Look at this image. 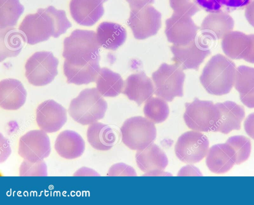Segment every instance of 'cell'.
Listing matches in <instances>:
<instances>
[{"instance_id":"44dd1931","label":"cell","mask_w":254,"mask_h":205,"mask_svg":"<svg viewBox=\"0 0 254 205\" xmlns=\"http://www.w3.org/2000/svg\"><path fill=\"white\" fill-rule=\"evenodd\" d=\"M27 92L22 83L13 78L0 82V106L6 110H16L25 103Z\"/></svg>"},{"instance_id":"4316f807","label":"cell","mask_w":254,"mask_h":205,"mask_svg":"<svg viewBox=\"0 0 254 205\" xmlns=\"http://www.w3.org/2000/svg\"><path fill=\"white\" fill-rule=\"evenodd\" d=\"M96 88L104 97H116L122 92L125 82L121 76L107 68L100 69L96 80Z\"/></svg>"},{"instance_id":"8d00e7d4","label":"cell","mask_w":254,"mask_h":205,"mask_svg":"<svg viewBox=\"0 0 254 205\" xmlns=\"http://www.w3.org/2000/svg\"><path fill=\"white\" fill-rule=\"evenodd\" d=\"M109 176H136L137 174L131 166L124 163H119L110 167L108 173Z\"/></svg>"},{"instance_id":"e575fe53","label":"cell","mask_w":254,"mask_h":205,"mask_svg":"<svg viewBox=\"0 0 254 205\" xmlns=\"http://www.w3.org/2000/svg\"><path fill=\"white\" fill-rule=\"evenodd\" d=\"M173 13L191 17L200 10V8L192 0H169Z\"/></svg>"},{"instance_id":"e0dca14e","label":"cell","mask_w":254,"mask_h":205,"mask_svg":"<svg viewBox=\"0 0 254 205\" xmlns=\"http://www.w3.org/2000/svg\"><path fill=\"white\" fill-rule=\"evenodd\" d=\"M103 2L102 0H71L70 14L78 24L92 26L104 14Z\"/></svg>"},{"instance_id":"4fadbf2b","label":"cell","mask_w":254,"mask_h":205,"mask_svg":"<svg viewBox=\"0 0 254 205\" xmlns=\"http://www.w3.org/2000/svg\"><path fill=\"white\" fill-rule=\"evenodd\" d=\"M165 33L168 41L176 46H184L194 40L199 27L191 17L173 13L166 20Z\"/></svg>"},{"instance_id":"d6986e66","label":"cell","mask_w":254,"mask_h":205,"mask_svg":"<svg viewBox=\"0 0 254 205\" xmlns=\"http://www.w3.org/2000/svg\"><path fill=\"white\" fill-rule=\"evenodd\" d=\"M234 21L226 12L221 11L210 13L203 20L200 31L201 35L207 39L216 40L233 31Z\"/></svg>"},{"instance_id":"7bdbcfd3","label":"cell","mask_w":254,"mask_h":205,"mask_svg":"<svg viewBox=\"0 0 254 205\" xmlns=\"http://www.w3.org/2000/svg\"><path fill=\"white\" fill-rule=\"evenodd\" d=\"M103 0V2H104L106 1L107 0Z\"/></svg>"},{"instance_id":"83f0119b","label":"cell","mask_w":254,"mask_h":205,"mask_svg":"<svg viewBox=\"0 0 254 205\" xmlns=\"http://www.w3.org/2000/svg\"><path fill=\"white\" fill-rule=\"evenodd\" d=\"M250 44L248 35L232 31L222 38L221 46L224 54L234 60L243 59Z\"/></svg>"},{"instance_id":"ba28073f","label":"cell","mask_w":254,"mask_h":205,"mask_svg":"<svg viewBox=\"0 0 254 205\" xmlns=\"http://www.w3.org/2000/svg\"><path fill=\"white\" fill-rule=\"evenodd\" d=\"M101 47L92 30L76 29L64 41L63 56L64 59L92 58L99 55Z\"/></svg>"},{"instance_id":"836d02e7","label":"cell","mask_w":254,"mask_h":205,"mask_svg":"<svg viewBox=\"0 0 254 205\" xmlns=\"http://www.w3.org/2000/svg\"><path fill=\"white\" fill-rule=\"evenodd\" d=\"M226 143L232 148L236 164H240L250 157L251 151L250 140L243 136H235L229 137Z\"/></svg>"},{"instance_id":"f1b7e54d","label":"cell","mask_w":254,"mask_h":205,"mask_svg":"<svg viewBox=\"0 0 254 205\" xmlns=\"http://www.w3.org/2000/svg\"><path fill=\"white\" fill-rule=\"evenodd\" d=\"M24 10L19 0H0V28L16 25Z\"/></svg>"},{"instance_id":"52a82bcc","label":"cell","mask_w":254,"mask_h":205,"mask_svg":"<svg viewBox=\"0 0 254 205\" xmlns=\"http://www.w3.org/2000/svg\"><path fill=\"white\" fill-rule=\"evenodd\" d=\"M202 35L184 46L173 45L170 49L173 55L172 60L184 69L198 70L200 65L211 53L208 41Z\"/></svg>"},{"instance_id":"ab89813d","label":"cell","mask_w":254,"mask_h":205,"mask_svg":"<svg viewBox=\"0 0 254 205\" xmlns=\"http://www.w3.org/2000/svg\"><path fill=\"white\" fill-rule=\"evenodd\" d=\"M130 9H139L154 3V0H126Z\"/></svg>"},{"instance_id":"5b68a950","label":"cell","mask_w":254,"mask_h":205,"mask_svg":"<svg viewBox=\"0 0 254 205\" xmlns=\"http://www.w3.org/2000/svg\"><path fill=\"white\" fill-rule=\"evenodd\" d=\"M123 142L132 150H143L156 137L154 123L146 118L134 116L127 119L121 129Z\"/></svg>"},{"instance_id":"6da1fadb","label":"cell","mask_w":254,"mask_h":205,"mask_svg":"<svg viewBox=\"0 0 254 205\" xmlns=\"http://www.w3.org/2000/svg\"><path fill=\"white\" fill-rule=\"evenodd\" d=\"M236 71L233 61L218 54L212 56L204 67L200 82L208 93L225 95L230 92L234 85Z\"/></svg>"},{"instance_id":"484cf974","label":"cell","mask_w":254,"mask_h":205,"mask_svg":"<svg viewBox=\"0 0 254 205\" xmlns=\"http://www.w3.org/2000/svg\"><path fill=\"white\" fill-rule=\"evenodd\" d=\"M26 41L24 35L12 27L0 28V61L17 56Z\"/></svg>"},{"instance_id":"8fae6325","label":"cell","mask_w":254,"mask_h":205,"mask_svg":"<svg viewBox=\"0 0 254 205\" xmlns=\"http://www.w3.org/2000/svg\"><path fill=\"white\" fill-rule=\"evenodd\" d=\"M100 56L92 58L65 59L64 71L67 82L76 85L96 81L100 70Z\"/></svg>"},{"instance_id":"ffe728a7","label":"cell","mask_w":254,"mask_h":205,"mask_svg":"<svg viewBox=\"0 0 254 205\" xmlns=\"http://www.w3.org/2000/svg\"><path fill=\"white\" fill-rule=\"evenodd\" d=\"M216 105L220 117L214 132L228 134L233 130H239L245 116L244 107L231 101L217 103Z\"/></svg>"},{"instance_id":"2e32d148","label":"cell","mask_w":254,"mask_h":205,"mask_svg":"<svg viewBox=\"0 0 254 205\" xmlns=\"http://www.w3.org/2000/svg\"><path fill=\"white\" fill-rule=\"evenodd\" d=\"M135 160L137 166L145 176L164 175L163 170L168 164L165 152L153 143L143 150L137 151Z\"/></svg>"},{"instance_id":"d4e9b609","label":"cell","mask_w":254,"mask_h":205,"mask_svg":"<svg viewBox=\"0 0 254 205\" xmlns=\"http://www.w3.org/2000/svg\"><path fill=\"white\" fill-rule=\"evenodd\" d=\"M86 135L89 143L98 150H110L116 140L113 129L108 125L98 122L89 125Z\"/></svg>"},{"instance_id":"f35d334b","label":"cell","mask_w":254,"mask_h":205,"mask_svg":"<svg viewBox=\"0 0 254 205\" xmlns=\"http://www.w3.org/2000/svg\"><path fill=\"white\" fill-rule=\"evenodd\" d=\"M244 126L247 135L254 139V113L250 114L247 117Z\"/></svg>"},{"instance_id":"f546056e","label":"cell","mask_w":254,"mask_h":205,"mask_svg":"<svg viewBox=\"0 0 254 205\" xmlns=\"http://www.w3.org/2000/svg\"><path fill=\"white\" fill-rule=\"evenodd\" d=\"M38 10L49 21L52 29V36L54 38H58L64 33L72 26L64 10H58L53 6Z\"/></svg>"},{"instance_id":"7a4b0ae2","label":"cell","mask_w":254,"mask_h":205,"mask_svg":"<svg viewBox=\"0 0 254 205\" xmlns=\"http://www.w3.org/2000/svg\"><path fill=\"white\" fill-rule=\"evenodd\" d=\"M107 108V102L97 88H86L71 101L68 112L74 121L88 125L103 118Z\"/></svg>"},{"instance_id":"ac0fdd59","label":"cell","mask_w":254,"mask_h":205,"mask_svg":"<svg viewBox=\"0 0 254 205\" xmlns=\"http://www.w3.org/2000/svg\"><path fill=\"white\" fill-rule=\"evenodd\" d=\"M122 93L140 105L152 97L154 84L144 72L133 73L125 80Z\"/></svg>"},{"instance_id":"5bb4252c","label":"cell","mask_w":254,"mask_h":205,"mask_svg":"<svg viewBox=\"0 0 254 205\" xmlns=\"http://www.w3.org/2000/svg\"><path fill=\"white\" fill-rule=\"evenodd\" d=\"M36 116L38 126L47 133L58 132L67 121L66 109L53 100H46L39 105Z\"/></svg>"},{"instance_id":"8992f818","label":"cell","mask_w":254,"mask_h":205,"mask_svg":"<svg viewBox=\"0 0 254 205\" xmlns=\"http://www.w3.org/2000/svg\"><path fill=\"white\" fill-rule=\"evenodd\" d=\"M59 61L49 51L34 53L25 65V76L28 82L37 86L51 83L58 74Z\"/></svg>"},{"instance_id":"603a6c76","label":"cell","mask_w":254,"mask_h":205,"mask_svg":"<svg viewBox=\"0 0 254 205\" xmlns=\"http://www.w3.org/2000/svg\"><path fill=\"white\" fill-rule=\"evenodd\" d=\"M85 141L77 133L64 130L57 136L55 149L58 154L66 159H73L80 157L85 150Z\"/></svg>"},{"instance_id":"30bf717a","label":"cell","mask_w":254,"mask_h":205,"mask_svg":"<svg viewBox=\"0 0 254 205\" xmlns=\"http://www.w3.org/2000/svg\"><path fill=\"white\" fill-rule=\"evenodd\" d=\"M161 12L151 5L130 9L127 24L134 37L144 40L156 35L161 27Z\"/></svg>"},{"instance_id":"277c9868","label":"cell","mask_w":254,"mask_h":205,"mask_svg":"<svg viewBox=\"0 0 254 205\" xmlns=\"http://www.w3.org/2000/svg\"><path fill=\"white\" fill-rule=\"evenodd\" d=\"M185 107L183 117L189 128L200 132L215 131L220 117L216 104L195 98Z\"/></svg>"},{"instance_id":"b9f144b4","label":"cell","mask_w":254,"mask_h":205,"mask_svg":"<svg viewBox=\"0 0 254 205\" xmlns=\"http://www.w3.org/2000/svg\"><path fill=\"white\" fill-rule=\"evenodd\" d=\"M241 102L247 107L254 108V93L247 94H240Z\"/></svg>"},{"instance_id":"1f68e13d","label":"cell","mask_w":254,"mask_h":205,"mask_svg":"<svg viewBox=\"0 0 254 205\" xmlns=\"http://www.w3.org/2000/svg\"><path fill=\"white\" fill-rule=\"evenodd\" d=\"M143 113L146 118L154 124L165 121L169 114L166 101L159 97H152L144 104Z\"/></svg>"},{"instance_id":"7402d4cb","label":"cell","mask_w":254,"mask_h":205,"mask_svg":"<svg viewBox=\"0 0 254 205\" xmlns=\"http://www.w3.org/2000/svg\"><path fill=\"white\" fill-rule=\"evenodd\" d=\"M235 164L232 148L226 142L214 145L209 148L206 158L209 170L220 174L229 171Z\"/></svg>"},{"instance_id":"d590c367","label":"cell","mask_w":254,"mask_h":205,"mask_svg":"<svg viewBox=\"0 0 254 205\" xmlns=\"http://www.w3.org/2000/svg\"><path fill=\"white\" fill-rule=\"evenodd\" d=\"M19 175L21 176H46L47 167L42 160L37 162H30L24 160L19 168Z\"/></svg>"},{"instance_id":"9c48e42d","label":"cell","mask_w":254,"mask_h":205,"mask_svg":"<svg viewBox=\"0 0 254 205\" xmlns=\"http://www.w3.org/2000/svg\"><path fill=\"white\" fill-rule=\"evenodd\" d=\"M209 147L207 137L200 132L192 130L184 133L178 138L175 152L181 161L191 164L206 157Z\"/></svg>"},{"instance_id":"cb8c5ba5","label":"cell","mask_w":254,"mask_h":205,"mask_svg":"<svg viewBox=\"0 0 254 205\" xmlns=\"http://www.w3.org/2000/svg\"><path fill=\"white\" fill-rule=\"evenodd\" d=\"M97 40L105 49L115 51L126 41L127 34L122 25L110 22H103L96 30Z\"/></svg>"},{"instance_id":"d6a6232c","label":"cell","mask_w":254,"mask_h":205,"mask_svg":"<svg viewBox=\"0 0 254 205\" xmlns=\"http://www.w3.org/2000/svg\"><path fill=\"white\" fill-rule=\"evenodd\" d=\"M234 86L240 94L254 93V68L244 65L236 68Z\"/></svg>"},{"instance_id":"4dcf8cb0","label":"cell","mask_w":254,"mask_h":205,"mask_svg":"<svg viewBox=\"0 0 254 205\" xmlns=\"http://www.w3.org/2000/svg\"><path fill=\"white\" fill-rule=\"evenodd\" d=\"M253 0H193L200 8L207 12L221 11L230 12L243 8Z\"/></svg>"},{"instance_id":"7c38bea8","label":"cell","mask_w":254,"mask_h":205,"mask_svg":"<svg viewBox=\"0 0 254 205\" xmlns=\"http://www.w3.org/2000/svg\"><path fill=\"white\" fill-rule=\"evenodd\" d=\"M51 144L49 136L42 130H31L19 138L18 154L30 162H37L49 156Z\"/></svg>"},{"instance_id":"60d3db41","label":"cell","mask_w":254,"mask_h":205,"mask_svg":"<svg viewBox=\"0 0 254 205\" xmlns=\"http://www.w3.org/2000/svg\"><path fill=\"white\" fill-rule=\"evenodd\" d=\"M245 15L248 22L254 27V0L247 6Z\"/></svg>"},{"instance_id":"9a60e30c","label":"cell","mask_w":254,"mask_h":205,"mask_svg":"<svg viewBox=\"0 0 254 205\" xmlns=\"http://www.w3.org/2000/svg\"><path fill=\"white\" fill-rule=\"evenodd\" d=\"M18 30L30 45L47 41L52 36L49 21L38 10L35 13L27 15L19 26Z\"/></svg>"},{"instance_id":"74e56055","label":"cell","mask_w":254,"mask_h":205,"mask_svg":"<svg viewBox=\"0 0 254 205\" xmlns=\"http://www.w3.org/2000/svg\"><path fill=\"white\" fill-rule=\"evenodd\" d=\"M248 36L250 44L243 60L249 63L254 64V34H249Z\"/></svg>"},{"instance_id":"3957f363","label":"cell","mask_w":254,"mask_h":205,"mask_svg":"<svg viewBox=\"0 0 254 205\" xmlns=\"http://www.w3.org/2000/svg\"><path fill=\"white\" fill-rule=\"evenodd\" d=\"M151 77L157 97L171 102L176 97L184 96L185 74L177 65L163 63L152 73Z\"/></svg>"}]
</instances>
